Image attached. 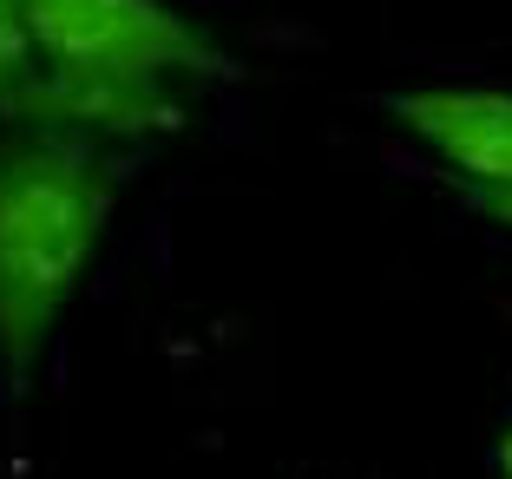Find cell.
Instances as JSON below:
<instances>
[{
    "label": "cell",
    "mask_w": 512,
    "mask_h": 479,
    "mask_svg": "<svg viewBox=\"0 0 512 479\" xmlns=\"http://www.w3.org/2000/svg\"><path fill=\"white\" fill-rule=\"evenodd\" d=\"M20 27L33 73L0 119L112 151L178 132L184 86L237 79V60L171 0H20Z\"/></svg>",
    "instance_id": "6da1fadb"
},
{
    "label": "cell",
    "mask_w": 512,
    "mask_h": 479,
    "mask_svg": "<svg viewBox=\"0 0 512 479\" xmlns=\"http://www.w3.org/2000/svg\"><path fill=\"white\" fill-rule=\"evenodd\" d=\"M125 165L99 138L0 132V368L27 381L46 361L79 283L119 217Z\"/></svg>",
    "instance_id": "7a4b0ae2"
},
{
    "label": "cell",
    "mask_w": 512,
    "mask_h": 479,
    "mask_svg": "<svg viewBox=\"0 0 512 479\" xmlns=\"http://www.w3.org/2000/svg\"><path fill=\"white\" fill-rule=\"evenodd\" d=\"M388 119L434 165L460 178V191H512V86L434 79L388 92Z\"/></svg>",
    "instance_id": "3957f363"
},
{
    "label": "cell",
    "mask_w": 512,
    "mask_h": 479,
    "mask_svg": "<svg viewBox=\"0 0 512 479\" xmlns=\"http://www.w3.org/2000/svg\"><path fill=\"white\" fill-rule=\"evenodd\" d=\"M33 73V53H27V27H20V0H0V112L27 86Z\"/></svg>",
    "instance_id": "277c9868"
},
{
    "label": "cell",
    "mask_w": 512,
    "mask_h": 479,
    "mask_svg": "<svg viewBox=\"0 0 512 479\" xmlns=\"http://www.w3.org/2000/svg\"><path fill=\"white\" fill-rule=\"evenodd\" d=\"M460 197H467L493 230H506V237H512V191H460Z\"/></svg>",
    "instance_id": "5b68a950"
},
{
    "label": "cell",
    "mask_w": 512,
    "mask_h": 479,
    "mask_svg": "<svg viewBox=\"0 0 512 479\" xmlns=\"http://www.w3.org/2000/svg\"><path fill=\"white\" fill-rule=\"evenodd\" d=\"M499 479H512V427L499 434Z\"/></svg>",
    "instance_id": "8992f818"
}]
</instances>
